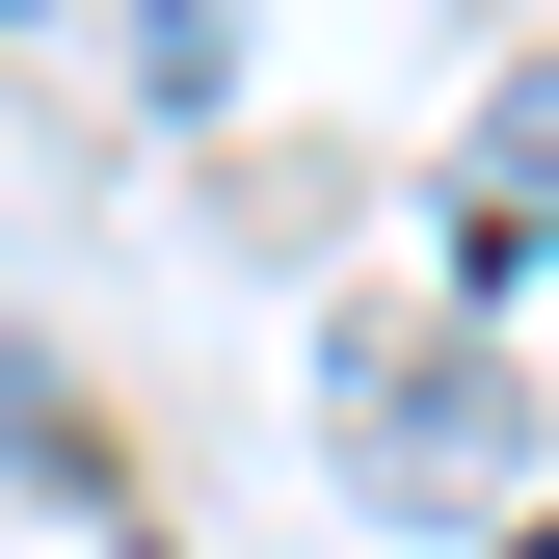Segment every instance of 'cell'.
Returning a JSON list of instances; mask_svg holds the SVG:
<instances>
[{
    "mask_svg": "<svg viewBox=\"0 0 559 559\" xmlns=\"http://www.w3.org/2000/svg\"><path fill=\"white\" fill-rule=\"evenodd\" d=\"M320 427H346V479L373 507H479L507 479V373H479V320H346V373H320Z\"/></svg>",
    "mask_w": 559,
    "mask_h": 559,
    "instance_id": "6da1fadb",
    "label": "cell"
},
{
    "mask_svg": "<svg viewBox=\"0 0 559 559\" xmlns=\"http://www.w3.org/2000/svg\"><path fill=\"white\" fill-rule=\"evenodd\" d=\"M507 266H559V53L479 107V160H453V320L507 294Z\"/></svg>",
    "mask_w": 559,
    "mask_h": 559,
    "instance_id": "7a4b0ae2",
    "label": "cell"
},
{
    "mask_svg": "<svg viewBox=\"0 0 559 559\" xmlns=\"http://www.w3.org/2000/svg\"><path fill=\"white\" fill-rule=\"evenodd\" d=\"M507 559H559V533H507Z\"/></svg>",
    "mask_w": 559,
    "mask_h": 559,
    "instance_id": "3957f363",
    "label": "cell"
}]
</instances>
